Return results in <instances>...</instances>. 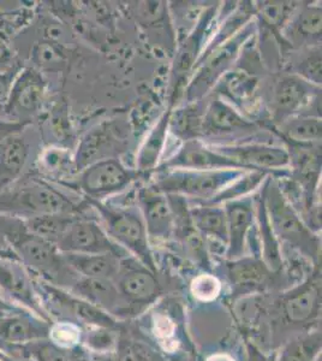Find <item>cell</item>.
Wrapping results in <instances>:
<instances>
[{
  "mask_svg": "<svg viewBox=\"0 0 322 361\" xmlns=\"http://www.w3.org/2000/svg\"><path fill=\"white\" fill-rule=\"evenodd\" d=\"M218 6H209L201 13L195 27L184 39L175 52V61L171 70V102L170 107L173 109L183 95L184 90L192 78L196 64L204 54V44L209 29L216 21Z\"/></svg>",
  "mask_w": 322,
  "mask_h": 361,
  "instance_id": "cell-11",
  "label": "cell"
},
{
  "mask_svg": "<svg viewBox=\"0 0 322 361\" xmlns=\"http://www.w3.org/2000/svg\"><path fill=\"white\" fill-rule=\"evenodd\" d=\"M64 255V253H63ZM80 277L114 279L120 259L112 255H64Z\"/></svg>",
  "mask_w": 322,
  "mask_h": 361,
  "instance_id": "cell-32",
  "label": "cell"
},
{
  "mask_svg": "<svg viewBox=\"0 0 322 361\" xmlns=\"http://www.w3.org/2000/svg\"><path fill=\"white\" fill-rule=\"evenodd\" d=\"M20 70V68H11L5 71H0V110H4L5 105L8 103L13 81Z\"/></svg>",
  "mask_w": 322,
  "mask_h": 361,
  "instance_id": "cell-44",
  "label": "cell"
},
{
  "mask_svg": "<svg viewBox=\"0 0 322 361\" xmlns=\"http://www.w3.org/2000/svg\"><path fill=\"white\" fill-rule=\"evenodd\" d=\"M216 152L236 161L242 168L252 171H264L267 173H280L290 175L286 169H290V154L287 148L274 145L238 144V145H211Z\"/></svg>",
  "mask_w": 322,
  "mask_h": 361,
  "instance_id": "cell-15",
  "label": "cell"
},
{
  "mask_svg": "<svg viewBox=\"0 0 322 361\" xmlns=\"http://www.w3.org/2000/svg\"><path fill=\"white\" fill-rule=\"evenodd\" d=\"M271 314L275 336L306 331L316 323L321 314V264L313 265L301 283L280 293Z\"/></svg>",
  "mask_w": 322,
  "mask_h": 361,
  "instance_id": "cell-3",
  "label": "cell"
},
{
  "mask_svg": "<svg viewBox=\"0 0 322 361\" xmlns=\"http://www.w3.org/2000/svg\"><path fill=\"white\" fill-rule=\"evenodd\" d=\"M274 127L287 145H321V116L299 114Z\"/></svg>",
  "mask_w": 322,
  "mask_h": 361,
  "instance_id": "cell-30",
  "label": "cell"
},
{
  "mask_svg": "<svg viewBox=\"0 0 322 361\" xmlns=\"http://www.w3.org/2000/svg\"><path fill=\"white\" fill-rule=\"evenodd\" d=\"M4 230L13 255L34 279L66 290L80 279L57 246L30 233L23 221L5 216Z\"/></svg>",
  "mask_w": 322,
  "mask_h": 361,
  "instance_id": "cell-1",
  "label": "cell"
},
{
  "mask_svg": "<svg viewBox=\"0 0 322 361\" xmlns=\"http://www.w3.org/2000/svg\"><path fill=\"white\" fill-rule=\"evenodd\" d=\"M283 272L269 270L257 255H244L225 262V274L233 288V299L278 289Z\"/></svg>",
  "mask_w": 322,
  "mask_h": 361,
  "instance_id": "cell-14",
  "label": "cell"
},
{
  "mask_svg": "<svg viewBox=\"0 0 322 361\" xmlns=\"http://www.w3.org/2000/svg\"><path fill=\"white\" fill-rule=\"evenodd\" d=\"M82 214H54L39 216L25 221L27 229L33 234L45 238L49 243L57 245L59 238L63 236L68 226L74 222V219Z\"/></svg>",
  "mask_w": 322,
  "mask_h": 361,
  "instance_id": "cell-36",
  "label": "cell"
},
{
  "mask_svg": "<svg viewBox=\"0 0 322 361\" xmlns=\"http://www.w3.org/2000/svg\"><path fill=\"white\" fill-rule=\"evenodd\" d=\"M189 212L197 233L206 240L228 245V222L223 205L189 202Z\"/></svg>",
  "mask_w": 322,
  "mask_h": 361,
  "instance_id": "cell-29",
  "label": "cell"
},
{
  "mask_svg": "<svg viewBox=\"0 0 322 361\" xmlns=\"http://www.w3.org/2000/svg\"><path fill=\"white\" fill-rule=\"evenodd\" d=\"M0 361H29L25 357H16V355H13V354L6 353L4 350H1L0 349Z\"/></svg>",
  "mask_w": 322,
  "mask_h": 361,
  "instance_id": "cell-48",
  "label": "cell"
},
{
  "mask_svg": "<svg viewBox=\"0 0 322 361\" xmlns=\"http://www.w3.org/2000/svg\"><path fill=\"white\" fill-rule=\"evenodd\" d=\"M51 322L35 313L16 308L0 314V349L15 348L49 338Z\"/></svg>",
  "mask_w": 322,
  "mask_h": 361,
  "instance_id": "cell-19",
  "label": "cell"
},
{
  "mask_svg": "<svg viewBox=\"0 0 322 361\" xmlns=\"http://www.w3.org/2000/svg\"><path fill=\"white\" fill-rule=\"evenodd\" d=\"M255 200V229H256L257 240L260 258L273 272L284 271V259H283L282 247L274 234L273 228L269 222L268 214L265 204V182L259 189V193L254 195Z\"/></svg>",
  "mask_w": 322,
  "mask_h": 361,
  "instance_id": "cell-26",
  "label": "cell"
},
{
  "mask_svg": "<svg viewBox=\"0 0 322 361\" xmlns=\"http://www.w3.org/2000/svg\"><path fill=\"white\" fill-rule=\"evenodd\" d=\"M173 169H180V170H224V169L245 170L242 168L241 165L237 164L236 161L216 152L211 145L204 144L202 140H190V141L183 142L180 149L173 156L158 165L154 173L163 171V170H173Z\"/></svg>",
  "mask_w": 322,
  "mask_h": 361,
  "instance_id": "cell-21",
  "label": "cell"
},
{
  "mask_svg": "<svg viewBox=\"0 0 322 361\" xmlns=\"http://www.w3.org/2000/svg\"><path fill=\"white\" fill-rule=\"evenodd\" d=\"M172 107L168 106L166 111L160 116L158 122L148 133L147 137L143 141L136 157V171L141 176H149L154 173L158 168L160 157L163 154L168 134V123Z\"/></svg>",
  "mask_w": 322,
  "mask_h": 361,
  "instance_id": "cell-28",
  "label": "cell"
},
{
  "mask_svg": "<svg viewBox=\"0 0 322 361\" xmlns=\"http://www.w3.org/2000/svg\"><path fill=\"white\" fill-rule=\"evenodd\" d=\"M254 5V13L259 17L262 25L268 28L274 35L282 39L283 29L285 28L295 10L296 3L289 1H259ZM283 42V40H282Z\"/></svg>",
  "mask_w": 322,
  "mask_h": 361,
  "instance_id": "cell-34",
  "label": "cell"
},
{
  "mask_svg": "<svg viewBox=\"0 0 322 361\" xmlns=\"http://www.w3.org/2000/svg\"><path fill=\"white\" fill-rule=\"evenodd\" d=\"M202 102L204 99L199 102L185 103L184 106L171 111L168 132H171L183 142L202 139V124L206 109V104Z\"/></svg>",
  "mask_w": 322,
  "mask_h": 361,
  "instance_id": "cell-31",
  "label": "cell"
},
{
  "mask_svg": "<svg viewBox=\"0 0 322 361\" xmlns=\"http://www.w3.org/2000/svg\"><path fill=\"white\" fill-rule=\"evenodd\" d=\"M4 222L5 216L0 214V258L16 259L5 236Z\"/></svg>",
  "mask_w": 322,
  "mask_h": 361,
  "instance_id": "cell-46",
  "label": "cell"
},
{
  "mask_svg": "<svg viewBox=\"0 0 322 361\" xmlns=\"http://www.w3.org/2000/svg\"><path fill=\"white\" fill-rule=\"evenodd\" d=\"M282 40L290 47L298 49L321 46V6L297 5L283 29Z\"/></svg>",
  "mask_w": 322,
  "mask_h": 361,
  "instance_id": "cell-23",
  "label": "cell"
},
{
  "mask_svg": "<svg viewBox=\"0 0 322 361\" xmlns=\"http://www.w3.org/2000/svg\"><path fill=\"white\" fill-rule=\"evenodd\" d=\"M88 207L87 202H75L40 175H25L0 190V214L23 222L45 214H85Z\"/></svg>",
  "mask_w": 322,
  "mask_h": 361,
  "instance_id": "cell-2",
  "label": "cell"
},
{
  "mask_svg": "<svg viewBox=\"0 0 322 361\" xmlns=\"http://www.w3.org/2000/svg\"><path fill=\"white\" fill-rule=\"evenodd\" d=\"M69 292L118 320L125 319V306L113 279L80 277Z\"/></svg>",
  "mask_w": 322,
  "mask_h": 361,
  "instance_id": "cell-24",
  "label": "cell"
},
{
  "mask_svg": "<svg viewBox=\"0 0 322 361\" xmlns=\"http://www.w3.org/2000/svg\"><path fill=\"white\" fill-rule=\"evenodd\" d=\"M116 140L109 123H101L92 128L78 141V148L74 153V165L76 173L94 164L99 160L114 158Z\"/></svg>",
  "mask_w": 322,
  "mask_h": 361,
  "instance_id": "cell-25",
  "label": "cell"
},
{
  "mask_svg": "<svg viewBox=\"0 0 322 361\" xmlns=\"http://www.w3.org/2000/svg\"><path fill=\"white\" fill-rule=\"evenodd\" d=\"M318 97L320 87L306 82L297 75H283L274 86L271 102L274 126L302 114Z\"/></svg>",
  "mask_w": 322,
  "mask_h": 361,
  "instance_id": "cell-17",
  "label": "cell"
},
{
  "mask_svg": "<svg viewBox=\"0 0 322 361\" xmlns=\"http://www.w3.org/2000/svg\"><path fill=\"white\" fill-rule=\"evenodd\" d=\"M136 202L151 243H166L175 234V223L166 194L153 183L140 187Z\"/></svg>",
  "mask_w": 322,
  "mask_h": 361,
  "instance_id": "cell-18",
  "label": "cell"
},
{
  "mask_svg": "<svg viewBox=\"0 0 322 361\" xmlns=\"http://www.w3.org/2000/svg\"><path fill=\"white\" fill-rule=\"evenodd\" d=\"M265 204L269 222L279 243L292 247L313 265L320 264L321 240L306 226L283 193L278 180L271 175L265 180Z\"/></svg>",
  "mask_w": 322,
  "mask_h": 361,
  "instance_id": "cell-4",
  "label": "cell"
},
{
  "mask_svg": "<svg viewBox=\"0 0 322 361\" xmlns=\"http://www.w3.org/2000/svg\"><path fill=\"white\" fill-rule=\"evenodd\" d=\"M86 202L98 214L99 222L114 243L148 269L158 272L156 260L139 207H122L92 199H86Z\"/></svg>",
  "mask_w": 322,
  "mask_h": 361,
  "instance_id": "cell-5",
  "label": "cell"
},
{
  "mask_svg": "<svg viewBox=\"0 0 322 361\" xmlns=\"http://www.w3.org/2000/svg\"><path fill=\"white\" fill-rule=\"evenodd\" d=\"M0 295L8 302L49 320L35 279L22 264L13 258H0Z\"/></svg>",
  "mask_w": 322,
  "mask_h": 361,
  "instance_id": "cell-13",
  "label": "cell"
},
{
  "mask_svg": "<svg viewBox=\"0 0 322 361\" xmlns=\"http://www.w3.org/2000/svg\"><path fill=\"white\" fill-rule=\"evenodd\" d=\"M140 175L134 169L127 168L118 157L99 160L78 173L75 180L76 188L85 199L102 200L130 187Z\"/></svg>",
  "mask_w": 322,
  "mask_h": 361,
  "instance_id": "cell-10",
  "label": "cell"
},
{
  "mask_svg": "<svg viewBox=\"0 0 322 361\" xmlns=\"http://www.w3.org/2000/svg\"><path fill=\"white\" fill-rule=\"evenodd\" d=\"M25 130L8 136L0 144V190L23 176L30 157V144Z\"/></svg>",
  "mask_w": 322,
  "mask_h": 361,
  "instance_id": "cell-27",
  "label": "cell"
},
{
  "mask_svg": "<svg viewBox=\"0 0 322 361\" xmlns=\"http://www.w3.org/2000/svg\"><path fill=\"white\" fill-rule=\"evenodd\" d=\"M32 123L28 122H18V121H13V119H0V144L16 133L23 132Z\"/></svg>",
  "mask_w": 322,
  "mask_h": 361,
  "instance_id": "cell-45",
  "label": "cell"
},
{
  "mask_svg": "<svg viewBox=\"0 0 322 361\" xmlns=\"http://www.w3.org/2000/svg\"><path fill=\"white\" fill-rule=\"evenodd\" d=\"M40 176H61L70 171H76L74 165V154L71 156L66 148L49 146L44 148L37 158Z\"/></svg>",
  "mask_w": 322,
  "mask_h": 361,
  "instance_id": "cell-38",
  "label": "cell"
},
{
  "mask_svg": "<svg viewBox=\"0 0 322 361\" xmlns=\"http://www.w3.org/2000/svg\"><path fill=\"white\" fill-rule=\"evenodd\" d=\"M37 290L51 320L68 319L83 328H107L119 330L120 320L97 307L73 293L35 279Z\"/></svg>",
  "mask_w": 322,
  "mask_h": 361,
  "instance_id": "cell-9",
  "label": "cell"
},
{
  "mask_svg": "<svg viewBox=\"0 0 322 361\" xmlns=\"http://www.w3.org/2000/svg\"><path fill=\"white\" fill-rule=\"evenodd\" d=\"M46 90L45 78L39 70L35 68L20 69L3 111L15 117V121L32 123V118L42 110Z\"/></svg>",
  "mask_w": 322,
  "mask_h": 361,
  "instance_id": "cell-16",
  "label": "cell"
},
{
  "mask_svg": "<svg viewBox=\"0 0 322 361\" xmlns=\"http://www.w3.org/2000/svg\"><path fill=\"white\" fill-rule=\"evenodd\" d=\"M321 331H306L283 345L277 361H315L321 353Z\"/></svg>",
  "mask_w": 322,
  "mask_h": 361,
  "instance_id": "cell-33",
  "label": "cell"
},
{
  "mask_svg": "<svg viewBox=\"0 0 322 361\" xmlns=\"http://www.w3.org/2000/svg\"><path fill=\"white\" fill-rule=\"evenodd\" d=\"M255 30L253 21L245 25L233 39L218 46L209 54H204L196 64L192 78L183 92L187 103L199 102L206 98L213 88L221 82V78L231 69L242 47L252 37Z\"/></svg>",
  "mask_w": 322,
  "mask_h": 361,
  "instance_id": "cell-7",
  "label": "cell"
},
{
  "mask_svg": "<svg viewBox=\"0 0 322 361\" xmlns=\"http://www.w3.org/2000/svg\"><path fill=\"white\" fill-rule=\"evenodd\" d=\"M306 54L297 59L290 74L297 75L314 86H321V46L306 49Z\"/></svg>",
  "mask_w": 322,
  "mask_h": 361,
  "instance_id": "cell-41",
  "label": "cell"
},
{
  "mask_svg": "<svg viewBox=\"0 0 322 361\" xmlns=\"http://www.w3.org/2000/svg\"><path fill=\"white\" fill-rule=\"evenodd\" d=\"M271 173H264V171H245L241 177L233 180V183L223 189L221 193L216 194V197L209 200V202H201V204H209V205H223L225 202L237 200L241 197H248L254 193L256 189H260L266 178Z\"/></svg>",
  "mask_w": 322,
  "mask_h": 361,
  "instance_id": "cell-35",
  "label": "cell"
},
{
  "mask_svg": "<svg viewBox=\"0 0 322 361\" xmlns=\"http://www.w3.org/2000/svg\"><path fill=\"white\" fill-rule=\"evenodd\" d=\"M113 281L125 306V319L144 312L163 294L158 272L131 255L120 259Z\"/></svg>",
  "mask_w": 322,
  "mask_h": 361,
  "instance_id": "cell-8",
  "label": "cell"
},
{
  "mask_svg": "<svg viewBox=\"0 0 322 361\" xmlns=\"http://www.w3.org/2000/svg\"><path fill=\"white\" fill-rule=\"evenodd\" d=\"M56 246L64 255H112L119 259L130 255L114 243L97 218L86 214L75 218Z\"/></svg>",
  "mask_w": 322,
  "mask_h": 361,
  "instance_id": "cell-12",
  "label": "cell"
},
{
  "mask_svg": "<svg viewBox=\"0 0 322 361\" xmlns=\"http://www.w3.org/2000/svg\"><path fill=\"white\" fill-rule=\"evenodd\" d=\"M33 58L37 66L54 69L64 63V56L51 42H40L35 46Z\"/></svg>",
  "mask_w": 322,
  "mask_h": 361,
  "instance_id": "cell-43",
  "label": "cell"
},
{
  "mask_svg": "<svg viewBox=\"0 0 322 361\" xmlns=\"http://www.w3.org/2000/svg\"><path fill=\"white\" fill-rule=\"evenodd\" d=\"M4 352L25 357L29 361H71L73 359V350L61 348L49 338L35 341L15 348L5 349Z\"/></svg>",
  "mask_w": 322,
  "mask_h": 361,
  "instance_id": "cell-37",
  "label": "cell"
},
{
  "mask_svg": "<svg viewBox=\"0 0 322 361\" xmlns=\"http://www.w3.org/2000/svg\"><path fill=\"white\" fill-rule=\"evenodd\" d=\"M207 361H235V359L228 354L218 353L209 357Z\"/></svg>",
  "mask_w": 322,
  "mask_h": 361,
  "instance_id": "cell-50",
  "label": "cell"
},
{
  "mask_svg": "<svg viewBox=\"0 0 322 361\" xmlns=\"http://www.w3.org/2000/svg\"><path fill=\"white\" fill-rule=\"evenodd\" d=\"M247 170H163L156 171L153 185L166 195H180L189 202H206L221 193Z\"/></svg>",
  "mask_w": 322,
  "mask_h": 361,
  "instance_id": "cell-6",
  "label": "cell"
},
{
  "mask_svg": "<svg viewBox=\"0 0 322 361\" xmlns=\"http://www.w3.org/2000/svg\"><path fill=\"white\" fill-rule=\"evenodd\" d=\"M228 222L226 260H235L245 255L248 238L255 226V200L253 197H241L223 204Z\"/></svg>",
  "mask_w": 322,
  "mask_h": 361,
  "instance_id": "cell-22",
  "label": "cell"
},
{
  "mask_svg": "<svg viewBox=\"0 0 322 361\" xmlns=\"http://www.w3.org/2000/svg\"><path fill=\"white\" fill-rule=\"evenodd\" d=\"M118 330L107 328H86L82 347L87 353L102 355L113 353L118 345Z\"/></svg>",
  "mask_w": 322,
  "mask_h": 361,
  "instance_id": "cell-40",
  "label": "cell"
},
{
  "mask_svg": "<svg viewBox=\"0 0 322 361\" xmlns=\"http://www.w3.org/2000/svg\"><path fill=\"white\" fill-rule=\"evenodd\" d=\"M16 308L20 307H16V306L10 304L3 296L0 295V314H1V313L8 312V311H13V310H16Z\"/></svg>",
  "mask_w": 322,
  "mask_h": 361,
  "instance_id": "cell-49",
  "label": "cell"
},
{
  "mask_svg": "<svg viewBox=\"0 0 322 361\" xmlns=\"http://www.w3.org/2000/svg\"><path fill=\"white\" fill-rule=\"evenodd\" d=\"M83 336L85 328L73 320H52L49 325V340L61 348L68 350L80 348L83 343Z\"/></svg>",
  "mask_w": 322,
  "mask_h": 361,
  "instance_id": "cell-39",
  "label": "cell"
},
{
  "mask_svg": "<svg viewBox=\"0 0 322 361\" xmlns=\"http://www.w3.org/2000/svg\"><path fill=\"white\" fill-rule=\"evenodd\" d=\"M71 361H90L89 354L87 353L83 347L73 350V359Z\"/></svg>",
  "mask_w": 322,
  "mask_h": 361,
  "instance_id": "cell-47",
  "label": "cell"
},
{
  "mask_svg": "<svg viewBox=\"0 0 322 361\" xmlns=\"http://www.w3.org/2000/svg\"><path fill=\"white\" fill-rule=\"evenodd\" d=\"M259 126L236 110L233 105L213 95L204 109L202 139L209 136H243L259 132Z\"/></svg>",
  "mask_w": 322,
  "mask_h": 361,
  "instance_id": "cell-20",
  "label": "cell"
},
{
  "mask_svg": "<svg viewBox=\"0 0 322 361\" xmlns=\"http://www.w3.org/2000/svg\"><path fill=\"white\" fill-rule=\"evenodd\" d=\"M221 289L223 286L221 281L211 272H204L196 276L190 284L192 296L201 302H212L218 299V296L221 295Z\"/></svg>",
  "mask_w": 322,
  "mask_h": 361,
  "instance_id": "cell-42",
  "label": "cell"
}]
</instances>
